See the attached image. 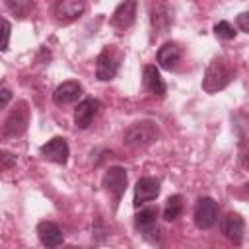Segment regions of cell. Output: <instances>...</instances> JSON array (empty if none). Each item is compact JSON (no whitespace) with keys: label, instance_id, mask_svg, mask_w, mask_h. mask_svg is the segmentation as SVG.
<instances>
[{"label":"cell","instance_id":"17","mask_svg":"<svg viewBox=\"0 0 249 249\" xmlns=\"http://www.w3.org/2000/svg\"><path fill=\"white\" fill-rule=\"evenodd\" d=\"M181 60V49L177 47V43L173 41H167L160 47L158 51V64L163 68V70H171L177 66V62Z\"/></svg>","mask_w":249,"mask_h":249},{"label":"cell","instance_id":"7","mask_svg":"<svg viewBox=\"0 0 249 249\" xmlns=\"http://www.w3.org/2000/svg\"><path fill=\"white\" fill-rule=\"evenodd\" d=\"M101 185L105 187V191H109V193L113 195L115 202H119L121 196H123L124 191H126V185H128L126 169H124V167H119V165L109 167V169L105 171V175H103Z\"/></svg>","mask_w":249,"mask_h":249},{"label":"cell","instance_id":"11","mask_svg":"<svg viewBox=\"0 0 249 249\" xmlns=\"http://www.w3.org/2000/svg\"><path fill=\"white\" fill-rule=\"evenodd\" d=\"M37 235H39L41 243H43L47 249H56V247H60L62 241H64V233H62V230L58 228V224L49 222V220L39 222V226H37Z\"/></svg>","mask_w":249,"mask_h":249},{"label":"cell","instance_id":"12","mask_svg":"<svg viewBox=\"0 0 249 249\" xmlns=\"http://www.w3.org/2000/svg\"><path fill=\"white\" fill-rule=\"evenodd\" d=\"M84 88L80 82L76 80H68V82H62L54 91H53V101L56 105H68V103H74L80 99Z\"/></svg>","mask_w":249,"mask_h":249},{"label":"cell","instance_id":"18","mask_svg":"<svg viewBox=\"0 0 249 249\" xmlns=\"http://www.w3.org/2000/svg\"><path fill=\"white\" fill-rule=\"evenodd\" d=\"M181 212H183V196L181 195H171L165 202V208H163V220L173 222L181 216Z\"/></svg>","mask_w":249,"mask_h":249},{"label":"cell","instance_id":"13","mask_svg":"<svg viewBox=\"0 0 249 249\" xmlns=\"http://www.w3.org/2000/svg\"><path fill=\"white\" fill-rule=\"evenodd\" d=\"M99 107H101V103L97 99H93V97H88V99L80 101L78 107H76V111H74V123H76V126L78 128H88L91 124L93 117L97 115Z\"/></svg>","mask_w":249,"mask_h":249},{"label":"cell","instance_id":"3","mask_svg":"<svg viewBox=\"0 0 249 249\" xmlns=\"http://www.w3.org/2000/svg\"><path fill=\"white\" fill-rule=\"evenodd\" d=\"M29 124V111H27V103L25 101H18V105L10 111V115L6 117L4 124H2V134L4 136H19L25 132Z\"/></svg>","mask_w":249,"mask_h":249},{"label":"cell","instance_id":"10","mask_svg":"<svg viewBox=\"0 0 249 249\" xmlns=\"http://www.w3.org/2000/svg\"><path fill=\"white\" fill-rule=\"evenodd\" d=\"M160 195V181L154 177H140L134 185V206L140 208Z\"/></svg>","mask_w":249,"mask_h":249},{"label":"cell","instance_id":"21","mask_svg":"<svg viewBox=\"0 0 249 249\" xmlns=\"http://www.w3.org/2000/svg\"><path fill=\"white\" fill-rule=\"evenodd\" d=\"M10 101H12V89L4 82H0V107H6Z\"/></svg>","mask_w":249,"mask_h":249},{"label":"cell","instance_id":"15","mask_svg":"<svg viewBox=\"0 0 249 249\" xmlns=\"http://www.w3.org/2000/svg\"><path fill=\"white\" fill-rule=\"evenodd\" d=\"M84 10H86V4L84 2H78V0H62V2H58L54 6V16H56L58 21L68 23V21L78 19L84 14Z\"/></svg>","mask_w":249,"mask_h":249},{"label":"cell","instance_id":"8","mask_svg":"<svg viewBox=\"0 0 249 249\" xmlns=\"http://www.w3.org/2000/svg\"><path fill=\"white\" fill-rule=\"evenodd\" d=\"M41 156L53 163H58V165H64L68 161V156H70V148H68V142L62 138V136H54L51 138L47 144L41 146Z\"/></svg>","mask_w":249,"mask_h":249},{"label":"cell","instance_id":"22","mask_svg":"<svg viewBox=\"0 0 249 249\" xmlns=\"http://www.w3.org/2000/svg\"><path fill=\"white\" fill-rule=\"evenodd\" d=\"M16 161H18V156H14L10 152H0V165L2 167H12V165H16Z\"/></svg>","mask_w":249,"mask_h":249},{"label":"cell","instance_id":"19","mask_svg":"<svg viewBox=\"0 0 249 249\" xmlns=\"http://www.w3.org/2000/svg\"><path fill=\"white\" fill-rule=\"evenodd\" d=\"M214 33H216V37H220V39H226V41H230V39H235V35H237L235 27H233L230 21H226V19H222V21H218V23L214 25Z\"/></svg>","mask_w":249,"mask_h":249},{"label":"cell","instance_id":"20","mask_svg":"<svg viewBox=\"0 0 249 249\" xmlns=\"http://www.w3.org/2000/svg\"><path fill=\"white\" fill-rule=\"evenodd\" d=\"M10 35H12V23L6 18H0V53L8 51Z\"/></svg>","mask_w":249,"mask_h":249},{"label":"cell","instance_id":"16","mask_svg":"<svg viewBox=\"0 0 249 249\" xmlns=\"http://www.w3.org/2000/svg\"><path fill=\"white\" fill-rule=\"evenodd\" d=\"M134 16H136V2L134 0H128V2H121L115 12H113V18H111V23L119 29H126L134 23Z\"/></svg>","mask_w":249,"mask_h":249},{"label":"cell","instance_id":"6","mask_svg":"<svg viewBox=\"0 0 249 249\" xmlns=\"http://www.w3.org/2000/svg\"><path fill=\"white\" fill-rule=\"evenodd\" d=\"M158 214H160L158 206H146V208H140V212H136L134 216L136 230L152 243L158 237Z\"/></svg>","mask_w":249,"mask_h":249},{"label":"cell","instance_id":"14","mask_svg":"<svg viewBox=\"0 0 249 249\" xmlns=\"http://www.w3.org/2000/svg\"><path fill=\"white\" fill-rule=\"evenodd\" d=\"M142 82H144V88H146L150 93L158 95V97H163V95H165V91H167L165 82H163V78H161L160 70H158L154 64L144 66V72H142Z\"/></svg>","mask_w":249,"mask_h":249},{"label":"cell","instance_id":"9","mask_svg":"<svg viewBox=\"0 0 249 249\" xmlns=\"http://www.w3.org/2000/svg\"><path fill=\"white\" fill-rule=\"evenodd\" d=\"M220 228H222V233L226 239H230L233 245H241L243 243V235H245V222L239 214L235 212H230L222 218L220 222Z\"/></svg>","mask_w":249,"mask_h":249},{"label":"cell","instance_id":"5","mask_svg":"<svg viewBox=\"0 0 249 249\" xmlns=\"http://www.w3.org/2000/svg\"><path fill=\"white\" fill-rule=\"evenodd\" d=\"M121 56L115 53L113 47H105L99 54H97V60H95V78L101 80V82H109L117 76L119 72V62Z\"/></svg>","mask_w":249,"mask_h":249},{"label":"cell","instance_id":"25","mask_svg":"<svg viewBox=\"0 0 249 249\" xmlns=\"http://www.w3.org/2000/svg\"><path fill=\"white\" fill-rule=\"evenodd\" d=\"M64 249H74V247H64Z\"/></svg>","mask_w":249,"mask_h":249},{"label":"cell","instance_id":"2","mask_svg":"<svg viewBox=\"0 0 249 249\" xmlns=\"http://www.w3.org/2000/svg\"><path fill=\"white\" fill-rule=\"evenodd\" d=\"M158 136H160V130L154 121H140V123L130 124L124 130L123 140L128 148H146V146L154 144L158 140Z\"/></svg>","mask_w":249,"mask_h":249},{"label":"cell","instance_id":"1","mask_svg":"<svg viewBox=\"0 0 249 249\" xmlns=\"http://www.w3.org/2000/svg\"><path fill=\"white\" fill-rule=\"evenodd\" d=\"M233 74L235 72H233L231 64L224 56H216V58H212V62L208 64V68L204 72L202 89L206 93H216V91L224 89L233 80Z\"/></svg>","mask_w":249,"mask_h":249},{"label":"cell","instance_id":"23","mask_svg":"<svg viewBox=\"0 0 249 249\" xmlns=\"http://www.w3.org/2000/svg\"><path fill=\"white\" fill-rule=\"evenodd\" d=\"M237 25H239V31L249 33V14L247 12H241L237 16Z\"/></svg>","mask_w":249,"mask_h":249},{"label":"cell","instance_id":"24","mask_svg":"<svg viewBox=\"0 0 249 249\" xmlns=\"http://www.w3.org/2000/svg\"><path fill=\"white\" fill-rule=\"evenodd\" d=\"M8 8L14 12H21V10H31L33 2H8ZM23 14V12H21Z\"/></svg>","mask_w":249,"mask_h":249},{"label":"cell","instance_id":"4","mask_svg":"<svg viewBox=\"0 0 249 249\" xmlns=\"http://www.w3.org/2000/svg\"><path fill=\"white\" fill-rule=\"evenodd\" d=\"M218 214H220V206L214 198L210 196H202L196 200L195 206V224L200 230H210L216 226L218 222Z\"/></svg>","mask_w":249,"mask_h":249}]
</instances>
